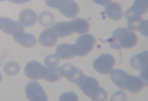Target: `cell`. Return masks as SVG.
<instances>
[{"mask_svg":"<svg viewBox=\"0 0 148 101\" xmlns=\"http://www.w3.org/2000/svg\"><path fill=\"white\" fill-rule=\"evenodd\" d=\"M77 85L93 101H105L108 98L107 91L99 87V81L94 77L85 75Z\"/></svg>","mask_w":148,"mask_h":101,"instance_id":"6da1fadb","label":"cell"},{"mask_svg":"<svg viewBox=\"0 0 148 101\" xmlns=\"http://www.w3.org/2000/svg\"><path fill=\"white\" fill-rule=\"evenodd\" d=\"M108 41L113 48H131L136 45L138 38L135 33L128 28H119L114 31Z\"/></svg>","mask_w":148,"mask_h":101,"instance_id":"7a4b0ae2","label":"cell"},{"mask_svg":"<svg viewBox=\"0 0 148 101\" xmlns=\"http://www.w3.org/2000/svg\"><path fill=\"white\" fill-rule=\"evenodd\" d=\"M96 39L90 34L81 35L77 37L75 45L76 56L84 57L90 53L95 47Z\"/></svg>","mask_w":148,"mask_h":101,"instance_id":"3957f363","label":"cell"},{"mask_svg":"<svg viewBox=\"0 0 148 101\" xmlns=\"http://www.w3.org/2000/svg\"><path fill=\"white\" fill-rule=\"evenodd\" d=\"M116 59L110 54H102L93 61V66L96 71L102 74H108L112 71Z\"/></svg>","mask_w":148,"mask_h":101,"instance_id":"277c9868","label":"cell"},{"mask_svg":"<svg viewBox=\"0 0 148 101\" xmlns=\"http://www.w3.org/2000/svg\"><path fill=\"white\" fill-rule=\"evenodd\" d=\"M25 93L28 99L33 101H47V95L40 85L35 81L27 84Z\"/></svg>","mask_w":148,"mask_h":101,"instance_id":"5b68a950","label":"cell"},{"mask_svg":"<svg viewBox=\"0 0 148 101\" xmlns=\"http://www.w3.org/2000/svg\"><path fill=\"white\" fill-rule=\"evenodd\" d=\"M46 68L37 61H31L27 63L24 72L25 75L28 78L40 80L45 78Z\"/></svg>","mask_w":148,"mask_h":101,"instance_id":"8992f818","label":"cell"},{"mask_svg":"<svg viewBox=\"0 0 148 101\" xmlns=\"http://www.w3.org/2000/svg\"><path fill=\"white\" fill-rule=\"evenodd\" d=\"M60 74L70 82L77 85L85 76L82 71L71 63H65L59 68Z\"/></svg>","mask_w":148,"mask_h":101,"instance_id":"52a82bcc","label":"cell"},{"mask_svg":"<svg viewBox=\"0 0 148 101\" xmlns=\"http://www.w3.org/2000/svg\"><path fill=\"white\" fill-rule=\"evenodd\" d=\"M0 29L6 35L13 36L24 31L23 26L20 22L8 18H1Z\"/></svg>","mask_w":148,"mask_h":101,"instance_id":"ba28073f","label":"cell"},{"mask_svg":"<svg viewBox=\"0 0 148 101\" xmlns=\"http://www.w3.org/2000/svg\"><path fill=\"white\" fill-rule=\"evenodd\" d=\"M56 9L69 18H75L80 10L78 5L73 0H60Z\"/></svg>","mask_w":148,"mask_h":101,"instance_id":"9c48e42d","label":"cell"},{"mask_svg":"<svg viewBox=\"0 0 148 101\" xmlns=\"http://www.w3.org/2000/svg\"><path fill=\"white\" fill-rule=\"evenodd\" d=\"M147 85L148 83L139 76H134L128 74L125 83V90H127L132 93H137L141 91L144 86Z\"/></svg>","mask_w":148,"mask_h":101,"instance_id":"30bf717a","label":"cell"},{"mask_svg":"<svg viewBox=\"0 0 148 101\" xmlns=\"http://www.w3.org/2000/svg\"><path fill=\"white\" fill-rule=\"evenodd\" d=\"M130 63L132 67L136 70H143L147 69L148 64V50H144L132 57L130 59Z\"/></svg>","mask_w":148,"mask_h":101,"instance_id":"8fae6325","label":"cell"},{"mask_svg":"<svg viewBox=\"0 0 148 101\" xmlns=\"http://www.w3.org/2000/svg\"><path fill=\"white\" fill-rule=\"evenodd\" d=\"M18 18L19 22L25 27L34 26L38 19L36 12L29 9L22 10L19 14Z\"/></svg>","mask_w":148,"mask_h":101,"instance_id":"7c38bea8","label":"cell"},{"mask_svg":"<svg viewBox=\"0 0 148 101\" xmlns=\"http://www.w3.org/2000/svg\"><path fill=\"white\" fill-rule=\"evenodd\" d=\"M51 29L58 38H64L72 35L74 32L70 21L55 23L52 25Z\"/></svg>","mask_w":148,"mask_h":101,"instance_id":"4fadbf2b","label":"cell"},{"mask_svg":"<svg viewBox=\"0 0 148 101\" xmlns=\"http://www.w3.org/2000/svg\"><path fill=\"white\" fill-rule=\"evenodd\" d=\"M39 43L45 47H52L57 43V37L51 28L42 31L39 38Z\"/></svg>","mask_w":148,"mask_h":101,"instance_id":"5bb4252c","label":"cell"},{"mask_svg":"<svg viewBox=\"0 0 148 101\" xmlns=\"http://www.w3.org/2000/svg\"><path fill=\"white\" fill-rule=\"evenodd\" d=\"M56 54L62 59H70L76 56L74 44H61L56 47Z\"/></svg>","mask_w":148,"mask_h":101,"instance_id":"9a60e30c","label":"cell"},{"mask_svg":"<svg viewBox=\"0 0 148 101\" xmlns=\"http://www.w3.org/2000/svg\"><path fill=\"white\" fill-rule=\"evenodd\" d=\"M104 12L109 18L113 21H118L122 18V9L116 2H111L105 6Z\"/></svg>","mask_w":148,"mask_h":101,"instance_id":"2e32d148","label":"cell"},{"mask_svg":"<svg viewBox=\"0 0 148 101\" xmlns=\"http://www.w3.org/2000/svg\"><path fill=\"white\" fill-rule=\"evenodd\" d=\"M14 40L16 43L25 48L33 47L37 43V40L33 35L21 32L13 36Z\"/></svg>","mask_w":148,"mask_h":101,"instance_id":"e0dca14e","label":"cell"},{"mask_svg":"<svg viewBox=\"0 0 148 101\" xmlns=\"http://www.w3.org/2000/svg\"><path fill=\"white\" fill-rule=\"evenodd\" d=\"M110 72V77L113 83L122 90H125V83L128 73L120 69H114Z\"/></svg>","mask_w":148,"mask_h":101,"instance_id":"ac0fdd59","label":"cell"},{"mask_svg":"<svg viewBox=\"0 0 148 101\" xmlns=\"http://www.w3.org/2000/svg\"><path fill=\"white\" fill-rule=\"evenodd\" d=\"M73 31L79 34L87 33L90 29V24L86 20L82 18H76L70 21Z\"/></svg>","mask_w":148,"mask_h":101,"instance_id":"d6986e66","label":"cell"},{"mask_svg":"<svg viewBox=\"0 0 148 101\" xmlns=\"http://www.w3.org/2000/svg\"><path fill=\"white\" fill-rule=\"evenodd\" d=\"M148 0H135L133 5L129 9L140 15L145 14L148 10Z\"/></svg>","mask_w":148,"mask_h":101,"instance_id":"ffe728a7","label":"cell"},{"mask_svg":"<svg viewBox=\"0 0 148 101\" xmlns=\"http://www.w3.org/2000/svg\"><path fill=\"white\" fill-rule=\"evenodd\" d=\"M62 77L60 74L59 68L48 67L46 68L45 75L44 79L49 82H52L59 80Z\"/></svg>","mask_w":148,"mask_h":101,"instance_id":"44dd1931","label":"cell"},{"mask_svg":"<svg viewBox=\"0 0 148 101\" xmlns=\"http://www.w3.org/2000/svg\"><path fill=\"white\" fill-rule=\"evenodd\" d=\"M54 16L49 11H44L39 14L38 21L42 27H47L53 25L54 22Z\"/></svg>","mask_w":148,"mask_h":101,"instance_id":"7402d4cb","label":"cell"},{"mask_svg":"<svg viewBox=\"0 0 148 101\" xmlns=\"http://www.w3.org/2000/svg\"><path fill=\"white\" fill-rule=\"evenodd\" d=\"M20 67L18 63L14 61H10L5 63L4 66V70L6 74L14 76L19 73Z\"/></svg>","mask_w":148,"mask_h":101,"instance_id":"603a6c76","label":"cell"},{"mask_svg":"<svg viewBox=\"0 0 148 101\" xmlns=\"http://www.w3.org/2000/svg\"><path fill=\"white\" fill-rule=\"evenodd\" d=\"M60 59L59 57L56 54L49 55L45 59V65L49 67H55L59 65Z\"/></svg>","mask_w":148,"mask_h":101,"instance_id":"cb8c5ba5","label":"cell"},{"mask_svg":"<svg viewBox=\"0 0 148 101\" xmlns=\"http://www.w3.org/2000/svg\"><path fill=\"white\" fill-rule=\"evenodd\" d=\"M60 101H78L76 93L73 92H66L60 96Z\"/></svg>","mask_w":148,"mask_h":101,"instance_id":"d4e9b609","label":"cell"},{"mask_svg":"<svg viewBox=\"0 0 148 101\" xmlns=\"http://www.w3.org/2000/svg\"><path fill=\"white\" fill-rule=\"evenodd\" d=\"M139 31L143 35L148 37V20H144Z\"/></svg>","mask_w":148,"mask_h":101,"instance_id":"484cf974","label":"cell"},{"mask_svg":"<svg viewBox=\"0 0 148 101\" xmlns=\"http://www.w3.org/2000/svg\"><path fill=\"white\" fill-rule=\"evenodd\" d=\"M94 3L102 6H106L109 3L112 2V0H92Z\"/></svg>","mask_w":148,"mask_h":101,"instance_id":"4316f807","label":"cell"},{"mask_svg":"<svg viewBox=\"0 0 148 101\" xmlns=\"http://www.w3.org/2000/svg\"><path fill=\"white\" fill-rule=\"evenodd\" d=\"M8 1L14 4L21 5V4H25L27 2L30 1L31 0H8Z\"/></svg>","mask_w":148,"mask_h":101,"instance_id":"83f0119b","label":"cell"},{"mask_svg":"<svg viewBox=\"0 0 148 101\" xmlns=\"http://www.w3.org/2000/svg\"><path fill=\"white\" fill-rule=\"evenodd\" d=\"M2 76L1 73L0 72V83L1 82V80H2Z\"/></svg>","mask_w":148,"mask_h":101,"instance_id":"f1b7e54d","label":"cell"},{"mask_svg":"<svg viewBox=\"0 0 148 101\" xmlns=\"http://www.w3.org/2000/svg\"><path fill=\"white\" fill-rule=\"evenodd\" d=\"M5 1V0H0V1Z\"/></svg>","mask_w":148,"mask_h":101,"instance_id":"f546056e","label":"cell"},{"mask_svg":"<svg viewBox=\"0 0 148 101\" xmlns=\"http://www.w3.org/2000/svg\"><path fill=\"white\" fill-rule=\"evenodd\" d=\"M1 18V17H0V18Z\"/></svg>","mask_w":148,"mask_h":101,"instance_id":"4dcf8cb0","label":"cell"}]
</instances>
